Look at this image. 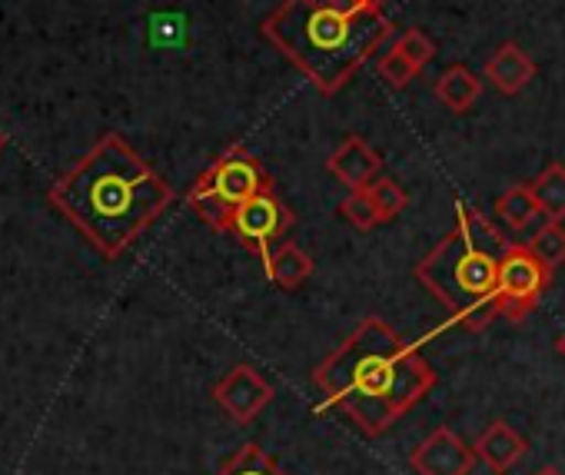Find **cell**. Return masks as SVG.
I'll use <instances>...</instances> for the list:
<instances>
[{
    "mask_svg": "<svg viewBox=\"0 0 565 475\" xmlns=\"http://www.w3.org/2000/svg\"><path fill=\"white\" fill-rule=\"evenodd\" d=\"M47 203L87 236L97 253L117 260L173 203V186L120 133H104L47 190Z\"/></svg>",
    "mask_w": 565,
    "mask_h": 475,
    "instance_id": "1",
    "label": "cell"
},
{
    "mask_svg": "<svg viewBox=\"0 0 565 475\" xmlns=\"http://www.w3.org/2000/svg\"><path fill=\"white\" fill-rule=\"evenodd\" d=\"M327 406L366 435L390 432L436 386V369L386 320L370 316L313 373Z\"/></svg>",
    "mask_w": 565,
    "mask_h": 475,
    "instance_id": "2",
    "label": "cell"
},
{
    "mask_svg": "<svg viewBox=\"0 0 565 475\" xmlns=\"http://www.w3.org/2000/svg\"><path fill=\"white\" fill-rule=\"evenodd\" d=\"M390 34L393 24L380 11L343 14L313 0H282L263 21V37L327 97L340 94Z\"/></svg>",
    "mask_w": 565,
    "mask_h": 475,
    "instance_id": "3",
    "label": "cell"
},
{
    "mask_svg": "<svg viewBox=\"0 0 565 475\" xmlns=\"http://www.w3.org/2000/svg\"><path fill=\"white\" fill-rule=\"evenodd\" d=\"M509 247L479 209L459 203L456 229L416 267V280L466 330H486L499 320V267Z\"/></svg>",
    "mask_w": 565,
    "mask_h": 475,
    "instance_id": "4",
    "label": "cell"
},
{
    "mask_svg": "<svg viewBox=\"0 0 565 475\" xmlns=\"http://www.w3.org/2000/svg\"><path fill=\"white\" fill-rule=\"evenodd\" d=\"M266 186H273V180L263 170V163L253 153H246L243 147H230L190 186L186 203L200 213L203 223H210L213 229L230 233L236 209Z\"/></svg>",
    "mask_w": 565,
    "mask_h": 475,
    "instance_id": "5",
    "label": "cell"
},
{
    "mask_svg": "<svg viewBox=\"0 0 565 475\" xmlns=\"http://www.w3.org/2000/svg\"><path fill=\"white\" fill-rule=\"evenodd\" d=\"M552 270L525 244H512L499 267V316L522 323L548 290Z\"/></svg>",
    "mask_w": 565,
    "mask_h": 475,
    "instance_id": "6",
    "label": "cell"
},
{
    "mask_svg": "<svg viewBox=\"0 0 565 475\" xmlns=\"http://www.w3.org/2000/svg\"><path fill=\"white\" fill-rule=\"evenodd\" d=\"M294 223H297V216L290 213V206L276 196L273 186H266V190H259L253 199H246V203L236 209L230 233L236 236V240H239L249 253H256V257L263 260V267H266V263H269V247H273L276 240H282V236L290 233Z\"/></svg>",
    "mask_w": 565,
    "mask_h": 475,
    "instance_id": "7",
    "label": "cell"
},
{
    "mask_svg": "<svg viewBox=\"0 0 565 475\" xmlns=\"http://www.w3.org/2000/svg\"><path fill=\"white\" fill-rule=\"evenodd\" d=\"M476 458V445H469L449 425H439L413 449L409 465L416 475H469Z\"/></svg>",
    "mask_w": 565,
    "mask_h": 475,
    "instance_id": "8",
    "label": "cell"
},
{
    "mask_svg": "<svg viewBox=\"0 0 565 475\" xmlns=\"http://www.w3.org/2000/svg\"><path fill=\"white\" fill-rule=\"evenodd\" d=\"M216 406L233 419V422H253L273 399V386L253 369V366H233L216 386H213Z\"/></svg>",
    "mask_w": 565,
    "mask_h": 475,
    "instance_id": "9",
    "label": "cell"
},
{
    "mask_svg": "<svg viewBox=\"0 0 565 475\" xmlns=\"http://www.w3.org/2000/svg\"><path fill=\"white\" fill-rule=\"evenodd\" d=\"M327 166H330V173H333L340 183H347L350 190H363V186H370V183L380 176L383 160H380V153H376L363 137H347V140L330 153Z\"/></svg>",
    "mask_w": 565,
    "mask_h": 475,
    "instance_id": "10",
    "label": "cell"
},
{
    "mask_svg": "<svg viewBox=\"0 0 565 475\" xmlns=\"http://www.w3.org/2000/svg\"><path fill=\"white\" fill-rule=\"evenodd\" d=\"M535 77V61L519 47V44H502L489 64H486V80H492V87L499 94H522Z\"/></svg>",
    "mask_w": 565,
    "mask_h": 475,
    "instance_id": "11",
    "label": "cell"
},
{
    "mask_svg": "<svg viewBox=\"0 0 565 475\" xmlns=\"http://www.w3.org/2000/svg\"><path fill=\"white\" fill-rule=\"evenodd\" d=\"M529 452V442L502 419H495L479 439H476V455L495 472V475H505L522 455Z\"/></svg>",
    "mask_w": 565,
    "mask_h": 475,
    "instance_id": "12",
    "label": "cell"
},
{
    "mask_svg": "<svg viewBox=\"0 0 565 475\" xmlns=\"http://www.w3.org/2000/svg\"><path fill=\"white\" fill-rule=\"evenodd\" d=\"M266 280H273L282 290H300L313 277V257L300 250L297 244H282L269 253V263L263 267Z\"/></svg>",
    "mask_w": 565,
    "mask_h": 475,
    "instance_id": "13",
    "label": "cell"
},
{
    "mask_svg": "<svg viewBox=\"0 0 565 475\" xmlns=\"http://www.w3.org/2000/svg\"><path fill=\"white\" fill-rule=\"evenodd\" d=\"M479 94H482V80H479L469 67H462V64L443 71L439 80H436V97H439L452 114H466V110L479 100Z\"/></svg>",
    "mask_w": 565,
    "mask_h": 475,
    "instance_id": "14",
    "label": "cell"
},
{
    "mask_svg": "<svg viewBox=\"0 0 565 475\" xmlns=\"http://www.w3.org/2000/svg\"><path fill=\"white\" fill-rule=\"evenodd\" d=\"M532 193H535L539 209H542L548 219H555V223L565 219V166H562V163H548V166L535 176Z\"/></svg>",
    "mask_w": 565,
    "mask_h": 475,
    "instance_id": "15",
    "label": "cell"
},
{
    "mask_svg": "<svg viewBox=\"0 0 565 475\" xmlns=\"http://www.w3.org/2000/svg\"><path fill=\"white\" fill-rule=\"evenodd\" d=\"M216 475H287L282 465L256 442H246L233 452V458Z\"/></svg>",
    "mask_w": 565,
    "mask_h": 475,
    "instance_id": "16",
    "label": "cell"
},
{
    "mask_svg": "<svg viewBox=\"0 0 565 475\" xmlns=\"http://www.w3.org/2000/svg\"><path fill=\"white\" fill-rule=\"evenodd\" d=\"M495 213L502 223H509V229H525L535 219V213H542V209L535 203L532 186H512L495 199Z\"/></svg>",
    "mask_w": 565,
    "mask_h": 475,
    "instance_id": "17",
    "label": "cell"
},
{
    "mask_svg": "<svg viewBox=\"0 0 565 475\" xmlns=\"http://www.w3.org/2000/svg\"><path fill=\"white\" fill-rule=\"evenodd\" d=\"M532 253L548 267V270H558L565 263V226L548 219L535 236H532Z\"/></svg>",
    "mask_w": 565,
    "mask_h": 475,
    "instance_id": "18",
    "label": "cell"
},
{
    "mask_svg": "<svg viewBox=\"0 0 565 475\" xmlns=\"http://www.w3.org/2000/svg\"><path fill=\"white\" fill-rule=\"evenodd\" d=\"M366 190H370V196H373L376 213H380V219H383V223L396 219V216L406 209V203H409L406 190H403L396 180H390V176H376Z\"/></svg>",
    "mask_w": 565,
    "mask_h": 475,
    "instance_id": "19",
    "label": "cell"
},
{
    "mask_svg": "<svg viewBox=\"0 0 565 475\" xmlns=\"http://www.w3.org/2000/svg\"><path fill=\"white\" fill-rule=\"evenodd\" d=\"M340 213L356 226V229H373V226H380L383 219H380V213H376V203H373V196H370V190L363 186V190H353L343 203H340Z\"/></svg>",
    "mask_w": 565,
    "mask_h": 475,
    "instance_id": "20",
    "label": "cell"
},
{
    "mask_svg": "<svg viewBox=\"0 0 565 475\" xmlns=\"http://www.w3.org/2000/svg\"><path fill=\"white\" fill-rule=\"evenodd\" d=\"M396 51H399V54H403L416 71H423V67L436 57V44H433L423 31H416V28H413V31H406V34L396 41Z\"/></svg>",
    "mask_w": 565,
    "mask_h": 475,
    "instance_id": "21",
    "label": "cell"
},
{
    "mask_svg": "<svg viewBox=\"0 0 565 475\" xmlns=\"http://www.w3.org/2000/svg\"><path fill=\"white\" fill-rule=\"evenodd\" d=\"M416 67L393 47L390 54H383L380 57V77L386 80V84H393V87H406V84H413L416 80Z\"/></svg>",
    "mask_w": 565,
    "mask_h": 475,
    "instance_id": "22",
    "label": "cell"
},
{
    "mask_svg": "<svg viewBox=\"0 0 565 475\" xmlns=\"http://www.w3.org/2000/svg\"><path fill=\"white\" fill-rule=\"evenodd\" d=\"M320 8H330V11H343V14H356V11H366L360 0H313Z\"/></svg>",
    "mask_w": 565,
    "mask_h": 475,
    "instance_id": "23",
    "label": "cell"
},
{
    "mask_svg": "<svg viewBox=\"0 0 565 475\" xmlns=\"http://www.w3.org/2000/svg\"><path fill=\"white\" fill-rule=\"evenodd\" d=\"M360 4H363L366 11H380V8L386 4V0H360Z\"/></svg>",
    "mask_w": 565,
    "mask_h": 475,
    "instance_id": "24",
    "label": "cell"
},
{
    "mask_svg": "<svg viewBox=\"0 0 565 475\" xmlns=\"http://www.w3.org/2000/svg\"><path fill=\"white\" fill-rule=\"evenodd\" d=\"M555 353H558V356L565 359V333H562V336L555 339Z\"/></svg>",
    "mask_w": 565,
    "mask_h": 475,
    "instance_id": "25",
    "label": "cell"
},
{
    "mask_svg": "<svg viewBox=\"0 0 565 475\" xmlns=\"http://www.w3.org/2000/svg\"><path fill=\"white\" fill-rule=\"evenodd\" d=\"M532 475H562L558 468H552V465H545V468H539V472H532Z\"/></svg>",
    "mask_w": 565,
    "mask_h": 475,
    "instance_id": "26",
    "label": "cell"
},
{
    "mask_svg": "<svg viewBox=\"0 0 565 475\" xmlns=\"http://www.w3.org/2000/svg\"><path fill=\"white\" fill-rule=\"evenodd\" d=\"M8 147V133H0V150H4Z\"/></svg>",
    "mask_w": 565,
    "mask_h": 475,
    "instance_id": "27",
    "label": "cell"
}]
</instances>
